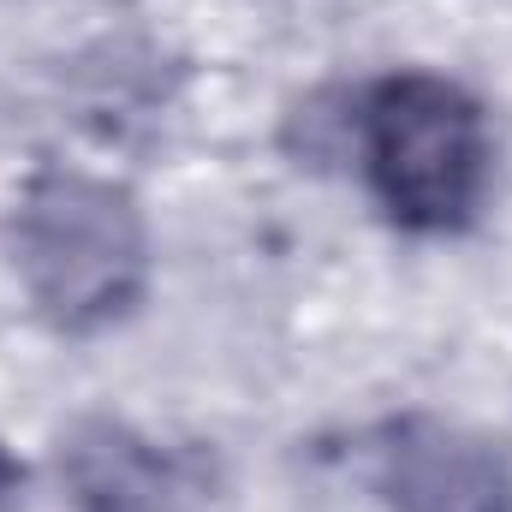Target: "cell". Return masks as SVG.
<instances>
[{"label":"cell","mask_w":512,"mask_h":512,"mask_svg":"<svg viewBox=\"0 0 512 512\" xmlns=\"http://www.w3.org/2000/svg\"><path fill=\"white\" fill-rule=\"evenodd\" d=\"M60 483L72 512H209V465L131 429L120 417H84L60 435Z\"/></svg>","instance_id":"4"},{"label":"cell","mask_w":512,"mask_h":512,"mask_svg":"<svg viewBox=\"0 0 512 512\" xmlns=\"http://www.w3.org/2000/svg\"><path fill=\"white\" fill-rule=\"evenodd\" d=\"M12 262L48 328L108 334L149 292V221L120 179L48 161L18 191Z\"/></svg>","instance_id":"1"},{"label":"cell","mask_w":512,"mask_h":512,"mask_svg":"<svg viewBox=\"0 0 512 512\" xmlns=\"http://www.w3.org/2000/svg\"><path fill=\"white\" fill-rule=\"evenodd\" d=\"M358 167L399 233L453 239L489 203V114L441 72H387L358 96Z\"/></svg>","instance_id":"2"},{"label":"cell","mask_w":512,"mask_h":512,"mask_svg":"<svg viewBox=\"0 0 512 512\" xmlns=\"http://www.w3.org/2000/svg\"><path fill=\"white\" fill-rule=\"evenodd\" d=\"M18 489H24V471H18V459L0 447V512H18Z\"/></svg>","instance_id":"5"},{"label":"cell","mask_w":512,"mask_h":512,"mask_svg":"<svg viewBox=\"0 0 512 512\" xmlns=\"http://www.w3.org/2000/svg\"><path fill=\"white\" fill-rule=\"evenodd\" d=\"M364 483L387 512H512V459L489 435L429 411L364 435Z\"/></svg>","instance_id":"3"}]
</instances>
